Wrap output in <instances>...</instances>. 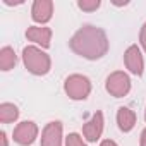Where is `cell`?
Returning a JSON list of instances; mask_svg holds the SVG:
<instances>
[{
  "instance_id": "21",
  "label": "cell",
  "mask_w": 146,
  "mask_h": 146,
  "mask_svg": "<svg viewBox=\"0 0 146 146\" xmlns=\"http://www.w3.org/2000/svg\"><path fill=\"white\" fill-rule=\"evenodd\" d=\"M144 120H146V108H144Z\"/></svg>"
},
{
  "instance_id": "6",
  "label": "cell",
  "mask_w": 146,
  "mask_h": 146,
  "mask_svg": "<svg viewBox=\"0 0 146 146\" xmlns=\"http://www.w3.org/2000/svg\"><path fill=\"white\" fill-rule=\"evenodd\" d=\"M124 64L127 67V70L134 76H143L144 72V58L141 53V48L137 45H131L127 46V50L124 52Z\"/></svg>"
},
{
  "instance_id": "11",
  "label": "cell",
  "mask_w": 146,
  "mask_h": 146,
  "mask_svg": "<svg viewBox=\"0 0 146 146\" xmlns=\"http://www.w3.org/2000/svg\"><path fill=\"white\" fill-rule=\"evenodd\" d=\"M136 113L134 110H131L129 107H119L117 110V124H119V129L122 132H131L136 125Z\"/></svg>"
},
{
  "instance_id": "13",
  "label": "cell",
  "mask_w": 146,
  "mask_h": 146,
  "mask_svg": "<svg viewBox=\"0 0 146 146\" xmlns=\"http://www.w3.org/2000/svg\"><path fill=\"white\" fill-rule=\"evenodd\" d=\"M19 119V108L14 103L4 102L0 103V122L2 124H12Z\"/></svg>"
},
{
  "instance_id": "14",
  "label": "cell",
  "mask_w": 146,
  "mask_h": 146,
  "mask_svg": "<svg viewBox=\"0 0 146 146\" xmlns=\"http://www.w3.org/2000/svg\"><path fill=\"white\" fill-rule=\"evenodd\" d=\"M102 5L100 0H78V7L84 12H95Z\"/></svg>"
},
{
  "instance_id": "7",
  "label": "cell",
  "mask_w": 146,
  "mask_h": 146,
  "mask_svg": "<svg viewBox=\"0 0 146 146\" xmlns=\"http://www.w3.org/2000/svg\"><path fill=\"white\" fill-rule=\"evenodd\" d=\"M103 127H105V119H103V113L98 110L83 125V136H84V139L88 143H96L102 137V134H103Z\"/></svg>"
},
{
  "instance_id": "5",
  "label": "cell",
  "mask_w": 146,
  "mask_h": 146,
  "mask_svg": "<svg viewBox=\"0 0 146 146\" xmlns=\"http://www.w3.org/2000/svg\"><path fill=\"white\" fill-rule=\"evenodd\" d=\"M38 132H40V129L33 120H23L14 127L12 137L19 146H29L36 141Z\"/></svg>"
},
{
  "instance_id": "4",
  "label": "cell",
  "mask_w": 146,
  "mask_h": 146,
  "mask_svg": "<svg viewBox=\"0 0 146 146\" xmlns=\"http://www.w3.org/2000/svg\"><path fill=\"white\" fill-rule=\"evenodd\" d=\"M105 90L113 96V98H124L131 91V78L124 70H115L108 74L105 81Z\"/></svg>"
},
{
  "instance_id": "8",
  "label": "cell",
  "mask_w": 146,
  "mask_h": 146,
  "mask_svg": "<svg viewBox=\"0 0 146 146\" xmlns=\"http://www.w3.org/2000/svg\"><path fill=\"white\" fill-rule=\"evenodd\" d=\"M62 122L52 120L48 122L41 131V146H64V136H62Z\"/></svg>"
},
{
  "instance_id": "9",
  "label": "cell",
  "mask_w": 146,
  "mask_h": 146,
  "mask_svg": "<svg viewBox=\"0 0 146 146\" xmlns=\"http://www.w3.org/2000/svg\"><path fill=\"white\" fill-rule=\"evenodd\" d=\"M53 16V2L52 0H35L31 5V19L38 26H45Z\"/></svg>"
},
{
  "instance_id": "19",
  "label": "cell",
  "mask_w": 146,
  "mask_h": 146,
  "mask_svg": "<svg viewBox=\"0 0 146 146\" xmlns=\"http://www.w3.org/2000/svg\"><path fill=\"white\" fill-rule=\"evenodd\" d=\"M0 141H2V146H9V141H7V134H5V131L0 132Z\"/></svg>"
},
{
  "instance_id": "10",
  "label": "cell",
  "mask_w": 146,
  "mask_h": 146,
  "mask_svg": "<svg viewBox=\"0 0 146 146\" xmlns=\"http://www.w3.org/2000/svg\"><path fill=\"white\" fill-rule=\"evenodd\" d=\"M52 29L48 28V26H38V24H35V26H29L28 29H26V38L29 40V41H33L36 46H40V48H50V43H52Z\"/></svg>"
},
{
  "instance_id": "16",
  "label": "cell",
  "mask_w": 146,
  "mask_h": 146,
  "mask_svg": "<svg viewBox=\"0 0 146 146\" xmlns=\"http://www.w3.org/2000/svg\"><path fill=\"white\" fill-rule=\"evenodd\" d=\"M139 43H141L143 50L146 52V23L141 26V31H139Z\"/></svg>"
},
{
  "instance_id": "15",
  "label": "cell",
  "mask_w": 146,
  "mask_h": 146,
  "mask_svg": "<svg viewBox=\"0 0 146 146\" xmlns=\"http://www.w3.org/2000/svg\"><path fill=\"white\" fill-rule=\"evenodd\" d=\"M65 146H88V144H86V141H84V137L81 134L70 132L65 137Z\"/></svg>"
},
{
  "instance_id": "12",
  "label": "cell",
  "mask_w": 146,
  "mask_h": 146,
  "mask_svg": "<svg viewBox=\"0 0 146 146\" xmlns=\"http://www.w3.org/2000/svg\"><path fill=\"white\" fill-rule=\"evenodd\" d=\"M17 65V55L12 46H2L0 48V70H11Z\"/></svg>"
},
{
  "instance_id": "20",
  "label": "cell",
  "mask_w": 146,
  "mask_h": 146,
  "mask_svg": "<svg viewBox=\"0 0 146 146\" xmlns=\"http://www.w3.org/2000/svg\"><path fill=\"white\" fill-rule=\"evenodd\" d=\"M112 4H113V5H117V7H120V5H127L129 2H127V0H124V2H115V0H113Z\"/></svg>"
},
{
  "instance_id": "1",
  "label": "cell",
  "mask_w": 146,
  "mask_h": 146,
  "mask_svg": "<svg viewBox=\"0 0 146 146\" xmlns=\"http://www.w3.org/2000/svg\"><path fill=\"white\" fill-rule=\"evenodd\" d=\"M69 46L76 55L83 58L98 60L107 55L110 48V41L102 28L93 24H84L72 35V38L69 40Z\"/></svg>"
},
{
  "instance_id": "18",
  "label": "cell",
  "mask_w": 146,
  "mask_h": 146,
  "mask_svg": "<svg viewBox=\"0 0 146 146\" xmlns=\"http://www.w3.org/2000/svg\"><path fill=\"white\" fill-rule=\"evenodd\" d=\"M139 146H146V127L143 129L141 132V137H139Z\"/></svg>"
},
{
  "instance_id": "17",
  "label": "cell",
  "mask_w": 146,
  "mask_h": 146,
  "mask_svg": "<svg viewBox=\"0 0 146 146\" xmlns=\"http://www.w3.org/2000/svg\"><path fill=\"white\" fill-rule=\"evenodd\" d=\"M100 146H119L113 139H103L102 143H100Z\"/></svg>"
},
{
  "instance_id": "3",
  "label": "cell",
  "mask_w": 146,
  "mask_h": 146,
  "mask_svg": "<svg viewBox=\"0 0 146 146\" xmlns=\"http://www.w3.org/2000/svg\"><path fill=\"white\" fill-rule=\"evenodd\" d=\"M64 91L70 100H86L91 93V81L88 76L83 74H70L65 81H64Z\"/></svg>"
},
{
  "instance_id": "2",
  "label": "cell",
  "mask_w": 146,
  "mask_h": 146,
  "mask_svg": "<svg viewBox=\"0 0 146 146\" xmlns=\"http://www.w3.org/2000/svg\"><path fill=\"white\" fill-rule=\"evenodd\" d=\"M23 64L33 76H45L52 69L50 55L36 45H28L23 48Z\"/></svg>"
}]
</instances>
